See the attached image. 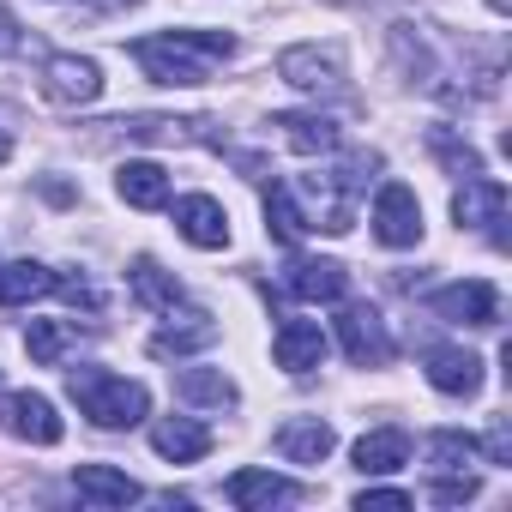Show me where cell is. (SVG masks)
Listing matches in <instances>:
<instances>
[{
	"mask_svg": "<svg viewBox=\"0 0 512 512\" xmlns=\"http://www.w3.org/2000/svg\"><path fill=\"white\" fill-rule=\"evenodd\" d=\"M229 55H235L229 31H157L133 43V61L157 85H205Z\"/></svg>",
	"mask_w": 512,
	"mask_h": 512,
	"instance_id": "cell-1",
	"label": "cell"
},
{
	"mask_svg": "<svg viewBox=\"0 0 512 512\" xmlns=\"http://www.w3.org/2000/svg\"><path fill=\"white\" fill-rule=\"evenodd\" d=\"M374 169H380V157H374V151H350L344 163H332V169H314V175H302V181H296L290 193H296V205H302L308 229L344 235V229L356 223V199L368 193Z\"/></svg>",
	"mask_w": 512,
	"mask_h": 512,
	"instance_id": "cell-2",
	"label": "cell"
},
{
	"mask_svg": "<svg viewBox=\"0 0 512 512\" xmlns=\"http://www.w3.org/2000/svg\"><path fill=\"white\" fill-rule=\"evenodd\" d=\"M67 398L79 404V416L91 428H139L151 416V392L139 380L109 374V368H73L67 374Z\"/></svg>",
	"mask_w": 512,
	"mask_h": 512,
	"instance_id": "cell-3",
	"label": "cell"
},
{
	"mask_svg": "<svg viewBox=\"0 0 512 512\" xmlns=\"http://www.w3.org/2000/svg\"><path fill=\"white\" fill-rule=\"evenodd\" d=\"M278 79L296 85L302 97H344V49L338 43H296L278 55Z\"/></svg>",
	"mask_w": 512,
	"mask_h": 512,
	"instance_id": "cell-4",
	"label": "cell"
},
{
	"mask_svg": "<svg viewBox=\"0 0 512 512\" xmlns=\"http://www.w3.org/2000/svg\"><path fill=\"white\" fill-rule=\"evenodd\" d=\"M37 85H43V97L55 109H85V103L103 97V67L91 55H49Z\"/></svg>",
	"mask_w": 512,
	"mask_h": 512,
	"instance_id": "cell-5",
	"label": "cell"
},
{
	"mask_svg": "<svg viewBox=\"0 0 512 512\" xmlns=\"http://www.w3.org/2000/svg\"><path fill=\"white\" fill-rule=\"evenodd\" d=\"M338 344H344V356H350L356 368L392 362V332H386L380 308H368V302H344V308H338Z\"/></svg>",
	"mask_w": 512,
	"mask_h": 512,
	"instance_id": "cell-6",
	"label": "cell"
},
{
	"mask_svg": "<svg viewBox=\"0 0 512 512\" xmlns=\"http://www.w3.org/2000/svg\"><path fill=\"white\" fill-rule=\"evenodd\" d=\"M452 223L458 229H488V241L494 247H506V187L500 181H488V175H470L458 193H452Z\"/></svg>",
	"mask_w": 512,
	"mask_h": 512,
	"instance_id": "cell-7",
	"label": "cell"
},
{
	"mask_svg": "<svg viewBox=\"0 0 512 512\" xmlns=\"http://www.w3.org/2000/svg\"><path fill=\"white\" fill-rule=\"evenodd\" d=\"M428 314L446 320V326H500V296H494V284L464 278V284L434 290V296H428Z\"/></svg>",
	"mask_w": 512,
	"mask_h": 512,
	"instance_id": "cell-8",
	"label": "cell"
},
{
	"mask_svg": "<svg viewBox=\"0 0 512 512\" xmlns=\"http://www.w3.org/2000/svg\"><path fill=\"white\" fill-rule=\"evenodd\" d=\"M374 235H380V247H416L422 241V199L404 181H386L374 193Z\"/></svg>",
	"mask_w": 512,
	"mask_h": 512,
	"instance_id": "cell-9",
	"label": "cell"
},
{
	"mask_svg": "<svg viewBox=\"0 0 512 512\" xmlns=\"http://www.w3.org/2000/svg\"><path fill=\"white\" fill-rule=\"evenodd\" d=\"M0 428H7L13 440L25 446H55L61 440V416L43 392H7L0 398Z\"/></svg>",
	"mask_w": 512,
	"mask_h": 512,
	"instance_id": "cell-10",
	"label": "cell"
},
{
	"mask_svg": "<svg viewBox=\"0 0 512 512\" xmlns=\"http://www.w3.org/2000/svg\"><path fill=\"white\" fill-rule=\"evenodd\" d=\"M175 229H181V241H193V247H205V253L229 247V211H223L211 193H181V199H175Z\"/></svg>",
	"mask_w": 512,
	"mask_h": 512,
	"instance_id": "cell-11",
	"label": "cell"
},
{
	"mask_svg": "<svg viewBox=\"0 0 512 512\" xmlns=\"http://www.w3.org/2000/svg\"><path fill=\"white\" fill-rule=\"evenodd\" d=\"M223 494H229V506H241V512H272V506L302 500V488H296L290 476H278V470H235V476L223 482Z\"/></svg>",
	"mask_w": 512,
	"mask_h": 512,
	"instance_id": "cell-12",
	"label": "cell"
},
{
	"mask_svg": "<svg viewBox=\"0 0 512 512\" xmlns=\"http://www.w3.org/2000/svg\"><path fill=\"white\" fill-rule=\"evenodd\" d=\"M326 332H320V320H284L278 332H272V356H278V368L284 374H314L320 362H326Z\"/></svg>",
	"mask_w": 512,
	"mask_h": 512,
	"instance_id": "cell-13",
	"label": "cell"
},
{
	"mask_svg": "<svg viewBox=\"0 0 512 512\" xmlns=\"http://www.w3.org/2000/svg\"><path fill=\"white\" fill-rule=\"evenodd\" d=\"M428 386L440 392V398H476L482 392V356H470V350H458V344H440V350H428Z\"/></svg>",
	"mask_w": 512,
	"mask_h": 512,
	"instance_id": "cell-14",
	"label": "cell"
},
{
	"mask_svg": "<svg viewBox=\"0 0 512 512\" xmlns=\"http://www.w3.org/2000/svg\"><path fill=\"white\" fill-rule=\"evenodd\" d=\"M211 338H217V320H211L205 308H187V314H175V308H169V320L151 332V356H163V362L175 356V362H181V356L205 350Z\"/></svg>",
	"mask_w": 512,
	"mask_h": 512,
	"instance_id": "cell-15",
	"label": "cell"
},
{
	"mask_svg": "<svg viewBox=\"0 0 512 512\" xmlns=\"http://www.w3.org/2000/svg\"><path fill=\"white\" fill-rule=\"evenodd\" d=\"M332 446H338V428L320 422V416H290V422L278 428V452H284V464H326Z\"/></svg>",
	"mask_w": 512,
	"mask_h": 512,
	"instance_id": "cell-16",
	"label": "cell"
},
{
	"mask_svg": "<svg viewBox=\"0 0 512 512\" xmlns=\"http://www.w3.org/2000/svg\"><path fill=\"white\" fill-rule=\"evenodd\" d=\"M272 127L284 133V145H290L296 157H326V151H338V121H332V115L290 109V115H272Z\"/></svg>",
	"mask_w": 512,
	"mask_h": 512,
	"instance_id": "cell-17",
	"label": "cell"
},
{
	"mask_svg": "<svg viewBox=\"0 0 512 512\" xmlns=\"http://www.w3.org/2000/svg\"><path fill=\"white\" fill-rule=\"evenodd\" d=\"M115 193L133 205V211H163L169 205V169L151 163V157H133L115 169Z\"/></svg>",
	"mask_w": 512,
	"mask_h": 512,
	"instance_id": "cell-18",
	"label": "cell"
},
{
	"mask_svg": "<svg viewBox=\"0 0 512 512\" xmlns=\"http://www.w3.org/2000/svg\"><path fill=\"white\" fill-rule=\"evenodd\" d=\"M151 452L169 458V464H199V458L211 452V428L193 422V416H163V422L151 428Z\"/></svg>",
	"mask_w": 512,
	"mask_h": 512,
	"instance_id": "cell-19",
	"label": "cell"
},
{
	"mask_svg": "<svg viewBox=\"0 0 512 512\" xmlns=\"http://www.w3.org/2000/svg\"><path fill=\"white\" fill-rule=\"evenodd\" d=\"M344 266L338 260H290V272H284V290L296 296V302H344Z\"/></svg>",
	"mask_w": 512,
	"mask_h": 512,
	"instance_id": "cell-20",
	"label": "cell"
},
{
	"mask_svg": "<svg viewBox=\"0 0 512 512\" xmlns=\"http://www.w3.org/2000/svg\"><path fill=\"white\" fill-rule=\"evenodd\" d=\"M73 488H79V500H91V506H133V500H145V488H139L127 470H115V464H79V470H73Z\"/></svg>",
	"mask_w": 512,
	"mask_h": 512,
	"instance_id": "cell-21",
	"label": "cell"
},
{
	"mask_svg": "<svg viewBox=\"0 0 512 512\" xmlns=\"http://www.w3.org/2000/svg\"><path fill=\"white\" fill-rule=\"evenodd\" d=\"M175 398L193 404V410H229L241 392H235V380L223 368H181L175 374Z\"/></svg>",
	"mask_w": 512,
	"mask_h": 512,
	"instance_id": "cell-22",
	"label": "cell"
},
{
	"mask_svg": "<svg viewBox=\"0 0 512 512\" xmlns=\"http://www.w3.org/2000/svg\"><path fill=\"white\" fill-rule=\"evenodd\" d=\"M404 464H410V434L404 428H374V434L356 440V470L362 476H392Z\"/></svg>",
	"mask_w": 512,
	"mask_h": 512,
	"instance_id": "cell-23",
	"label": "cell"
},
{
	"mask_svg": "<svg viewBox=\"0 0 512 512\" xmlns=\"http://www.w3.org/2000/svg\"><path fill=\"white\" fill-rule=\"evenodd\" d=\"M127 290H133V302H145V308H157V314L181 308V284H175V272H163L157 260H133V266H127Z\"/></svg>",
	"mask_w": 512,
	"mask_h": 512,
	"instance_id": "cell-24",
	"label": "cell"
},
{
	"mask_svg": "<svg viewBox=\"0 0 512 512\" xmlns=\"http://www.w3.org/2000/svg\"><path fill=\"white\" fill-rule=\"evenodd\" d=\"M55 290V272L37 266V260H19V266H0V308H25L37 296Z\"/></svg>",
	"mask_w": 512,
	"mask_h": 512,
	"instance_id": "cell-25",
	"label": "cell"
},
{
	"mask_svg": "<svg viewBox=\"0 0 512 512\" xmlns=\"http://www.w3.org/2000/svg\"><path fill=\"white\" fill-rule=\"evenodd\" d=\"M73 344H79V326L73 320H31V332H25V350H31L37 368H61Z\"/></svg>",
	"mask_w": 512,
	"mask_h": 512,
	"instance_id": "cell-26",
	"label": "cell"
},
{
	"mask_svg": "<svg viewBox=\"0 0 512 512\" xmlns=\"http://www.w3.org/2000/svg\"><path fill=\"white\" fill-rule=\"evenodd\" d=\"M266 229H272L284 247H296V241L308 235V217H302V205H296V193H290L284 181L266 187Z\"/></svg>",
	"mask_w": 512,
	"mask_h": 512,
	"instance_id": "cell-27",
	"label": "cell"
},
{
	"mask_svg": "<svg viewBox=\"0 0 512 512\" xmlns=\"http://www.w3.org/2000/svg\"><path fill=\"white\" fill-rule=\"evenodd\" d=\"M428 151H434V157H440L452 175H464V181H470V175H482V157H476V145H470V139H458L452 127H428Z\"/></svg>",
	"mask_w": 512,
	"mask_h": 512,
	"instance_id": "cell-28",
	"label": "cell"
},
{
	"mask_svg": "<svg viewBox=\"0 0 512 512\" xmlns=\"http://www.w3.org/2000/svg\"><path fill=\"white\" fill-rule=\"evenodd\" d=\"M482 458V446L464 434V428H440L434 440H428V464L434 470H464V464H476Z\"/></svg>",
	"mask_w": 512,
	"mask_h": 512,
	"instance_id": "cell-29",
	"label": "cell"
},
{
	"mask_svg": "<svg viewBox=\"0 0 512 512\" xmlns=\"http://www.w3.org/2000/svg\"><path fill=\"white\" fill-rule=\"evenodd\" d=\"M428 500L434 506H464V500H476V476L470 470H440V482L428 488Z\"/></svg>",
	"mask_w": 512,
	"mask_h": 512,
	"instance_id": "cell-30",
	"label": "cell"
},
{
	"mask_svg": "<svg viewBox=\"0 0 512 512\" xmlns=\"http://www.w3.org/2000/svg\"><path fill=\"white\" fill-rule=\"evenodd\" d=\"M404 506H410L404 488H362L356 494V512H404Z\"/></svg>",
	"mask_w": 512,
	"mask_h": 512,
	"instance_id": "cell-31",
	"label": "cell"
},
{
	"mask_svg": "<svg viewBox=\"0 0 512 512\" xmlns=\"http://www.w3.org/2000/svg\"><path fill=\"white\" fill-rule=\"evenodd\" d=\"M476 446H482V458H488V464H512V428H506V422H494V428H488V440H476Z\"/></svg>",
	"mask_w": 512,
	"mask_h": 512,
	"instance_id": "cell-32",
	"label": "cell"
},
{
	"mask_svg": "<svg viewBox=\"0 0 512 512\" xmlns=\"http://www.w3.org/2000/svg\"><path fill=\"white\" fill-rule=\"evenodd\" d=\"M19 49H25V31H19V19H13L7 7H0V61L19 55Z\"/></svg>",
	"mask_w": 512,
	"mask_h": 512,
	"instance_id": "cell-33",
	"label": "cell"
},
{
	"mask_svg": "<svg viewBox=\"0 0 512 512\" xmlns=\"http://www.w3.org/2000/svg\"><path fill=\"white\" fill-rule=\"evenodd\" d=\"M7 151H13V145H7V133H0V163H7Z\"/></svg>",
	"mask_w": 512,
	"mask_h": 512,
	"instance_id": "cell-34",
	"label": "cell"
},
{
	"mask_svg": "<svg viewBox=\"0 0 512 512\" xmlns=\"http://www.w3.org/2000/svg\"><path fill=\"white\" fill-rule=\"evenodd\" d=\"M488 7H494V13H506V0H488Z\"/></svg>",
	"mask_w": 512,
	"mask_h": 512,
	"instance_id": "cell-35",
	"label": "cell"
},
{
	"mask_svg": "<svg viewBox=\"0 0 512 512\" xmlns=\"http://www.w3.org/2000/svg\"><path fill=\"white\" fill-rule=\"evenodd\" d=\"M109 7H115V0H109Z\"/></svg>",
	"mask_w": 512,
	"mask_h": 512,
	"instance_id": "cell-36",
	"label": "cell"
}]
</instances>
